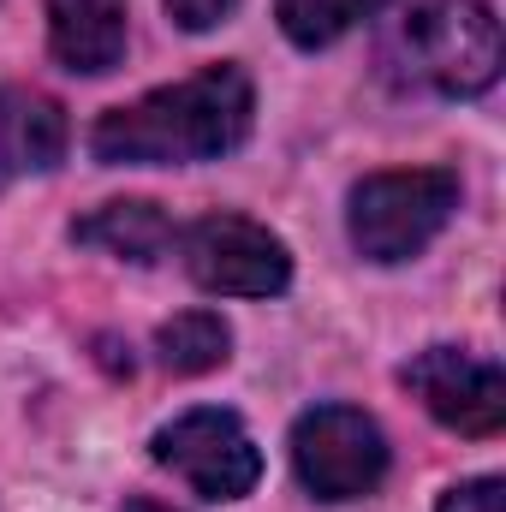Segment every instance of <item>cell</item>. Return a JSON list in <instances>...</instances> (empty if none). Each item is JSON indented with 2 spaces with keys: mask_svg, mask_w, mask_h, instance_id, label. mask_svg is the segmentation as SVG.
I'll return each instance as SVG.
<instances>
[{
  "mask_svg": "<svg viewBox=\"0 0 506 512\" xmlns=\"http://www.w3.org/2000/svg\"><path fill=\"white\" fill-rule=\"evenodd\" d=\"M399 382L423 399V411L459 435H501L506 429V376L495 358H477L465 346H429L417 352Z\"/></svg>",
  "mask_w": 506,
  "mask_h": 512,
  "instance_id": "obj_7",
  "label": "cell"
},
{
  "mask_svg": "<svg viewBox=\"0 0 506 512\" xmlns=\"http://www.w3.org/2000/svg\"><path fill=\"white\" fill-rule=\"evenodd\" d=\"M149 447H155V465L185 477L203 501H245L262 477V453H256L251 429L221 405H197V411L161 423Z\"/></svg>",
  "mask_w": 506,
  "mask_h": 512,
  "instance_id": "obj_5",
  "label": "cell"
},
{
  "mask_svg": "<svg viewBox=\"0 0 506 512\" xmlns=\"http://www.w3.org/2000/svg\"><path fill=\"white\" fill-rule=\"evenodd\" d=\"M179 256L185 274L203 292L221 298H280L292 286V256L286 245L245 215H203L179 233Z\"/></svg>",
  "mask_w": 506,
  "mask_h": 512,
  "instance_id": "obj_6",
  "label": "cell"
},
{
  "mask_svg": "<svg viewBox=\"0 0 506 512\" xmlns=\"http://www.w3.org/2000/svg\"><path fill=\"white\" fill-rule=\"evenodd\" d=\"M155 358L173 376H209L233 358V328L215 310H185V316L155 328Z\"/></svg>",
  "mask_w": 506,
  "mask_h": 512,
  "instance_id": "obj_11",
  "label": "cell"
},
{
  "mask_svg": "<svg viewBox=\"0 0 506 512\" xmlns=\"http://www.w3.org/2000/svg\"><path fill=\"white\" fill-rule=\"evenodd\" d=\"M256 120V90L239 66H203L143 102L102 114L90 131V155L102 167H191L233 155Z\"/></svg>",
  "mask_w": 506,
  "mask_h": 512,
  "instance_id": "obj_1",
  "label": "cell"
},
{
  "mask_svg": "<svg viewBox=\"0 0 506 512\" xmlns=\"http://www.w3.org/2000/svg\"><path fill=\"white\" fill-rule=\"evenodd\" d=\"M381 0H274V12H280V30H286V42H298V48H328V42H340L358 18H370Z\"/></svg>",
  "mask_w": 506,
  "mask_h": 512,
  "instance_id": "obj_12",
  "label": "cell"
},
{
  "mask_svg": "<svg viewBox=\"0 0 506 512\" xmlns=\"http://www.w3.org/2000/svg\"><path fill=\"white\" fill-rule=\"evenodd\" d=\"M381 66L405 90L483 96L501 78V18L489 0H411L381 36Z\"/></svg>",
  "mask_w": 506,
  "mask_h": 512,
  "instance_id": "obj_2",
  "label": "cell"
},
{
  "mask_svg": "<svg viewBox=\"0 0 506 512\" xmlns=\"http://www.w3.org/2000/svg\"><path fill=\"white\" fill-rule=\"evenodd\" d=\"M126 512H179V507H161V501H143L137 495V501H126Z\"/></svg>",
  "mask_w": 506,
  "mask_h": 512,
  "instance_id": "obj_15",
  "label": "cell"
},
{
  "mask_svg": "<svg viewBox=\"0 0 506 512\" xmlns=\"http://www.w3.org/2000/svg\"><path fill=\"white\" fill-rule=\"evenodd\" d=\"M435 512H506V483L501 477H471V483L447 489V501Z\"/></svg>",
  "mask_w": 506,
  "mask_h": 512,
  "instance_id": "obj_13",
  "label": "cell"
},
{
  "mask_svg": "<svg viewBox=\"0 0 506 512\" xmlns=\"http://www.w3.org/2000/svg\"><path fill=\"white\" fill-rule=\"evenodd\" d=\"M459 209V173L411 167V173H370L352 191L346 233L364 262H411L435 245V233Z\"/></svg>",
  "mask_w": 506,
  "mask_h": 512,
  "instance_id": "obj_3",
  "label": "cell"
},
{
  "mask_svg": "<svg viewBox=\"0 0 506 512\" xmlns=\"http://www.w3.org/2000/svg\"><path fill=\"white\" fill-rule=\"evenodd\" d=\"M72 239L78 245H96V251H114L126 262H161V256L179 245V227L161 215V203H102L96 215L72 221Z\"/></svg>",
  "mask_w": 506,
  "mask_h": 512,
  "instance_id": "obj_10",
  "label": "cell"
},
{
  "mask_svg": "<svg viewBox=\"0 0 506 512\" xmlns=\"http://www.w3.org/2000/svg\"><path fill=\"white\" fill-rule=\"evenodd\" d=\"M161 6H167V18L179 30H215V24H227L239 12V0H161Z\"/></svg>",
  "mask_w": 506,
  "mask_h": 512,
  "instance_id": "obj_14",
  "label": "cell"
},
{
  "mask_svg": "<svg viewBox=\"0 0 506 512\" xmlns=\"http://www.w3.org/2000/svg\"><path fill=\"white\" fill-rule=\"evenodd\" d=\"M66 155V114L42 90H0V179L12 173H48Z\"/></svg>",
  "mask_w": 506,
  "mask_h": 512,
  "instance_id": "obj_9",
  "label": "cell"
},
{
  "mask_svg": "<svg viewBox=\"0 0 506 512\" xmlns=\"http://www.w3.org/2000/svg\"><path fill=\"white\" fill-rule=\"evenodd\" d=\"M292 471L316 501H364L387 477V441L376 417L352 405H316L292 423Z\"/></svg>",
  "mask_w": 506,
  "mask_h": 512,
  "instance_id": "obj_4",
  "label": "cell"
},
{
  "mask_svg": "<svg viewBox=\"0 0 506 512\" xmlns=\"http://www.w3.org/2000/svg\"><path fill=\"white\" fill-rule=\"evenodd\" d=\"M48 48L66 72H114L126 60V0H48Z\"/></svg>",
  "mask_w": 506,
  "mask_h": 512,
  "instance_id": "obj_8",
  "label": "cell"
}]
</instances>
